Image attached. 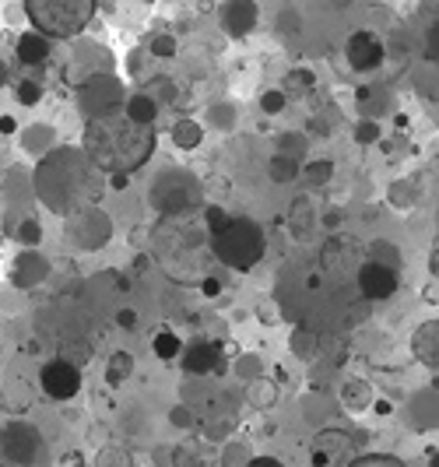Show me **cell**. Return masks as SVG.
Here are the masks:
<instances>
[{
    "label": "cell",
    "instance_id": "cell-9",
    "mask_svg": "<svg viewBox=\"0 0 439 467\" xmlns=\"http://www.w3.org/2000/svg\"><path fill=\"white\" fill-rule=\"evenodd\" d=\"M155 102L152 99H145V95H137V99H130V106H127V120L130 124H137V127H148L152 120H155Z\"/></svg>",
    "mask_w": 439,
    "mask_h": 467
},
{
    "label": "cell",
    "instance_id": "cell-2",
    "mask_svg": "<svg viewBox=\"0 0 439 467\" xmlns=\"http://www.w3.org/2000/svg\"><path fill=\"white\" fill-rule=\"evenodd\" d=\"M215 254L229 267H253L264 256V236L253 221L233 218L222 232H215Z\"/></svg>",
    "mask_w": 439,
    "mask_h": 467
},
{
    "label": "cell",
    "instance_id": "cell-11",
    "mask_svg": "<svg viewBox=\"0 0 439 467\" xmlns=\"http://www.w3.org/2000/svg\"><path fill=\"white\" fill-rule=\"evenodd\" d=\"M18 99H22V106H36L42 99V88L36 82H22L18 85Z\"/></svg>",
    "mask_w": 439,
    "mask_h": 467
},
{
    "label": "cell",
    "instance_id": "cell-13",
    "mask_svg": "<svg viewBox=\"0 0 439 467\" xmlns=\"http://www.w3.org/2000/svg\"><path fill=\"white\" fill-rule=\"evenodd\" d=\"M281 102H285L281 91H268V95H264V109H268V113H281Z\"/></svg>",
    "mask_w": 439,
    "mask_h": 467
},
{
    "label": "cell",
    "instance_id": "cell-6",
    "mask_svg": "<svg viewBox=\"0 0 439 467\" xmlns=\"http://www.w3.org/2000/svg\"><path fill=\"white\" fill-rule=\"evenodd\" d=\"M348 64L356 71H376L383 64V39L373 32H356L348 39Z\"/></svg>",
    "mask_w": 439,
    "mask_h": 467
},
{
    "label": "cell",
    "instance_id": "cell-15",
    "mask_svg": "<svg viewBox=\"0 0 439 467\" xmlns=\"http://www.w3.org/2000/svg\"><path fill=\"white\" fill-rule=\"evenodd\" d=\"M246 467H285L281 461H275V457H257V461H250Z\"/></svg>",
    "mask_w": 439,
    "mask_h": 467
},
{
    "label": "cell",
    "instance_id": "cell-20",
    "mask_svg": "<svg viewBox=\"0 0 439 467\" xmlns=\"http://www.w3.org/2000/svg\"><path fill=\"white\" fill-rule=\"evenodd\" d=\"M436 467H439V461H436Z\"/></svg>",
    "mask_w": 439,
    "mask_h": 467
},
{
    "label": "cell",
    "instance_id": "cell-14",
    "mask_svg": "<svg viewBox=\"0 0 439 467\" xmlns=\"http://www.w3.org/2000/svg\"><path fill=\"white\" fill-rule=\"evenodd\" d=\"M429 56H436V60H439V25L433 29V32H429Z\"/></svg>",
    "mask_w": 439,
    "mask_h": 467
},
{
    "label": "cell",
    "instance_id": "cell-1",
    "mask_svg": "<svg viewBox=\"0 0 439 467\" xmlns=\"http://www.w3.org/2000/svg\"><path fill=\"white\" fill-rule=\"evenodd\" d=\"M25 11L36 22L40 36H46V39L49 36L67 39V36H75V32H81L88 25L95 7L88 0H32V4H25Z\"/></svg>",
    "mask_w": 439,
    "mask_h": 467
},
{
    "label": "cell",
    "instance_id": "cell-17",
    "mask_svg": "<svg viewBox=\"0 0 439 467\" xmlns=\"http://www.w3.org/2000/svg\"><path fill=\"white\" fill-rule=\"evenodd\" d=\"M155 53H159V56H169V53H172V39H155Z\"/></svg>",
    "mask_w": 439,
    "mask_h": 467
},
{
    "label": "cell",
    "instance_id": "cell-7",
    "mask_svg": "<svg viewBox=\"0 0 439 467\" xmlns=\"http://www.w3.org/2000/svg\"><path fill=\"white\" fill-rule=\"evenodd\" d=\"M183 369H187V373H211V369H222V348H218V344H207V341L190 344L187 355H183Z\"/></svg>",
    "mask_w": 439,
    "mask_h": 467
},
{
    "label": "cell",
    "instance_id": "cell-4",
    "mask_svg": "<svg viewBox=\"0 0 439 467\" xmlns=\"http://www.w3.org/2000/svg\"><path fill=\"white\" fill-rule=\"evenodd\" d=\"M40 383H42V390H46V397H53V401H71L81 390V373H78V366L57 359V362H46V366H42Z\"/></svg>",
    "mask_w": 439,
    "mask_h": 467
},
{
    "label": "cell",
    "instance_id": "cell-8",
    "mask_svg": "<svg viewBox=\"0 0 439 467\" xmlns=\"http://www.w3.org/2000/svg\"><path fill=\"white\" fill-rule=\"evenodd\" d=\"M18 60L29 64V67H36V64H42V60H49V39L40 36V32H25V36L18 39Z\"/></svg>",
    "mask_w": 439,
    "mask_h": 467
},
{
    "label": "cell",
    "instance_id": "cell-12",
    "mask_svg": "<svg viewBox=\"0 0 439 467\" xmlns=\"http://www.w3.org/2000/svg\"><path fill=\"white\" fill-rule=\"evenodd\" d=\"M127 373H130V355L120 351V355H113V366H110V383H117L120 376H127Z\"/></svg>",
    "mask_w": 439,
    "mask_h": 467
},
{
    "label": "cell",
    "instance_id": "cell-5",
    "mask_svg": "<svg viewBox=\"0 0 439 467\" xmlns=\"http://www.w3.org/2000/svg\"><path fill=\"white\" fill-rule=\"evenodd\" d=\"M359 292L365 298H373V302L391 298L394 292H398V271L387 267V264H380V260L362 264L359 267Z\"/></svg>",
    "mask_w": 439,
    "mask_h": 467
},
{
    "label": "cell",
    "instance_id": "cell-10",
    "mask_svg": "<svg viewBox=\"0 0 439 467\" xmlns=\"http://www.w3.org/2000/svg\"><path fill=\"white\" fill-rule=\"evenodd\" d=\"M152 348H155V355H159L162 362H172L180 355V338L172 331H159L155 341H152Z\"/></svg>",
    "mask_w": 439,
    "mask_h": 467
},
{
    "label": "cell",
    "instance_id": "cell-16",
    "mask_svg": "<svg viewBox=\"0 0 439 467\" xmlns=\"http://www.w3.org/2000/svg\"><path fill=\"white\" fill-rule=\"evenodd\" d=\"M373 137H376V127H373V124H362V127H359V141H362V144H365V141H373Z\"/></svg>",
    "mask_w": 439,
    "mask_h": 467
},
{
    "label": "cell",
    "instance_id": "cell-18",
    "mask_svg": "<svg viewBox=\"0 0 439 467\" xmlns=\"http://www.w3.org/2000/svg\"><path fill=\"white\" fill-rule=\"evenodd\" d=\"M117 320H120V327H130V324H134V313H120Z\"/></svg>",
    "mask_w": 439,
    "mask_h": 467
},
{
    "label": "cell",
    "instance_id": "cell-3",
    "mask_svg": "<svg viewBox=\"0 0 439 467\" xmlns=\"http://www.w3.org/2000/svg\"><path fill=\"white\" fill-rule=\"evenodd\" d=\"M0 454L11 461V464H42L46 461V443H42V436L32 428V425H11V428H4V436H0Z\"/></svg>",
    "mask_w": 439,
    "mask_h": 467
},
{
    "label": "cell",
    "instance_id": "cell-19",
    "mask_svg": "<svg viewBox=\"0 0 439 467\" xmlns=\"http://www.w3.org/2000/svg\"><path fill=\"white\" fill-rule=\"evenodd\" d=\"M0 85H4V67H0Z\"/></svg>",
    "mask_w": 439,
    "mask_h": 467
}]
</instances>
